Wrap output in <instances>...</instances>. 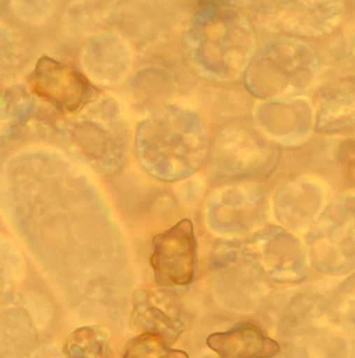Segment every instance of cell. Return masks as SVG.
<instances>
[{"instance_id":"6da1fadb","label":"cell","mask_w":355,"mask_h":358,"mask_svg":"<svg viewBox=\"0 0 355 358\" xmlns=\"http://www.w3.org/2000/svg\"><path fill=\"white\" fill-rule=\"evenodd\" d=\"M194 224L182 220L173 228L154 236L151 266L155 282L161 287L188 286L196 268Z\"/></svg>"},{"instance_id":"7a4b0ae2","label":"cell","mask_w":355,"mask_h":358,"mask_svg":"<svg viewBox=\"0 0 355 358\" xmlns=\"http://www.w3.org/2000/svg\"><path fill=\"white\" fill-rule=\"evenodd\" d=\"M354 203L331 209L311 235V254L318 269L344 273L355 266Z\"/></svg>"},{"instance_id":"3957f363","label":"cell","mask_w":355,"mask_h":358,"mask_svg":"<svg viewBox=\"0 0 355 358\" xmlns=\"http://www.w3.org/2000/svg\"><path fill=\"white\" fill-rule=\"evenodd\" d=\"M31 79L38 96L64 110H77L91 95V87L82 75L55 59H41Z\"/></svg>"},{"instance_id":"277c9868","label":"cell","mask_w":355,"mask_h":358,"mask_svg":"<svg viewBox=\"0 0 355 358\" xmlns=\"http://www.w3.org/2000/svg\"><path fill=\"white\" fill-rule=\"evenodd\" d=\"M206 342L219 358H271L280 352V345L250 322L210 334Z\"/></svg>"},{"instance_id":"5b68a950","label":"cell","mask_w":355,"mask_h":358,"mask_svg":"<svg viewBox=\"0 0 355 358\" xmlns=\"http://www.w3.org/2000/svg\"><path fill=\"white\" fill-rule=\"evenodd\" d=\"M130 324L142 334L159 336L170 346L177 342L185 328L176 314L170 310V302L164 301L158 293L145 290L134 293Z\"/></svg>"},{"instance_id":"8992f818","label":"cell","mask_w":355,"mask_h":358,"mask_svg":"<svg viewBox=\"0 0 355 358\" xmlns=\"http://www.w3.org/2000/svg\"><path fill=\"white\" fill-rule=\"evenodd\" d=\"M110 338L102 326H85L74 330L66 341L68 358H111Z\"/></svg>"},{"instance_id":"52a82bcc","label":"cell","mask_w":355,"mask_h":358,"mask_svg":"<svg viewBox=\"0 0 355 358\" xmlns=\"http://www.w3.org/2000/svg\"><path fill=\"white\" fill-rule=\"evenodd\" d=\"M123 358H189L187 353L171 348L159 336L140 334L131 338Z\"/></svg>"},{"instance_id":"ba28073f","label":"cell","mask_w":355,"mask_h":358,"mask_svg":"<svg viewBox=\"0 0 355 358\" xmlns=\"http://www.w3.org/2000/svg\"><path fill=\"white\" fill-rule=\"evenodd\" d=\"M24 262L16 248L0 239V296L10 290L22 278Z\"/></svg>"},{"instance_id":"9c48e42d","label":"cell","mask_w":355,"mask_h":358,"mask_svg":"<svg viewBox=\"0 0 355 358\" xmlns=\"http://www.w3.org/2000/svg\"><path fill=\"white\" fill-rule=\"evenodd\" d=\"M350 163H352L355 171V149L352 152V155H350Z\"/></svg>"}]
</instances>
